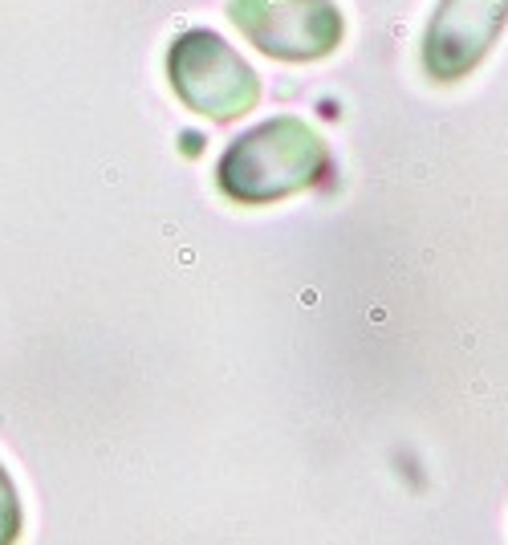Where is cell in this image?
<instances>
[{
    "mask_svg": "<svg viewBox=\"0 0 508 545\" xmlns=\"http://www.w3.org/2000/svg\"><path fill=\"white\" fill-rule=\"evenodd\" d=\"M508 24V0H439L423 33V70L460 82L488 57Z\"/></svg>",
    "mask_w": 508,
    "mask_h": 545,
    "instance_id": "obj_4",
    "label": "cell"
},
{
    "mask_svg": "<svg viewBox=\"0 0 508 545\" xmlns=\"http://www.w3.org/2000/svg\"><path fill=\"white\" fill-rule=\"evenodd\" d=\"M228 17L248 45L281 61H318L346 33L334 0H232Z\"/></svg>",
    "mask_w": 508,
    "mask_h": 545,
    "instance_id": "obj_3",
    "label": "cell"
},
{
    "mask_svg": "<svg viewBox=\"0 0 508 545\" xmlns=\"http://www.w3.org/2000/svg\"><path fill=\"white\" fill-rule=\"evenodd\" d=\"M167 77L187 110L216 122L248 114L260 98L253 66L211 29H187L171 41Z\"/></svg>",
    "mask_w": 508,
    "mask_h": 545,
    "instance_id": "obj_2",
    "label": "cell"
},
{
    "mask_svg": "<svg viewBox=\"0 0 508 545\" xmlns=\"http://www.w3.org/2000/svg\"><path fill=\"white\" fill-rule=\"evenodd\" d=\"M17 537H21V497L13 476L0 464V545H17Z\"/></svg>",
    "mask_w": 508,
    "mask_h": 545,
    "instance_id": "obj_5",
    "label": "cell"
},
{
    "mask_svg": "<svg viewBox=\"0 0 508 545\" xmlns=\"http://www.w3.org/2000/svg\"><path fill=\"white\" fill-rule=\"evenodd\" d=\"M325 163H329V151L322 135L293 114H281L232 142L220 155L216 179L228 200L260 208V204H277L285 195L313 188L322 179Z\"/></svg>",
    "mask_w": 508,
    "mask_h": 545,
    "instance_id": "obj_1",
    "label": "cell"
}]
</instances>
